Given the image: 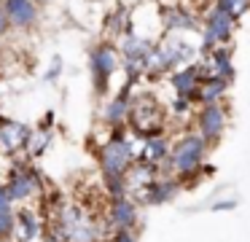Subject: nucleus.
<instances>
[{
	"mask_svg": "<svg viewBox=\"0 0 250 242\" xmlns=\"http://www.w3.org/2000/svg\"><path fill=\"white\" fill-rule=\"evenodd\" d=\"M207 148L210 145L199 137L196 132H183L172 145H169V156L159 172L162 175H172L180 186H194L199 177L210 175V167L205 164L207 159Z\"/></svg>",
	"mask_w": 250,
	"mask_h": 242,
	"instance_id": "obj_1",
	"label": "nucleus"
},
{
	"mask_svg": "<svg viewBox=\"0 0 250 242\" xmlns=\"http://www.w3.org/2000/svg\"><path fill=\"white\" fill-rule=\"evenodd\" d=\"M54 226L62 231L65 242H103L108 240V234H113L110 226L105 223V218L100 220L97 215H92L89 210H83L76 202L73 204L67 202L57 210Z\"/></svg>",
	"mask_w": 250,
	"mask_h": 242,
	"instance_id": "obj_2",
	"label": "nucleus"
},
{
	"mask_svg": "<svg viewBox=\"0 0 250 242\" xmlns=\"http://www.w3.org/2000/svg\"><path fill=\"white\" fill-rule=\"evenodd\" d=\"M129 132L137 137H153V134H162L167 127V118H164V108L162 102L153 94H137L129 97Z\"/></svg>",
	"mask_w": 250,
	"mask_h": 242,
	"instance_id": "obj_3",
	"label": "nucleus"
},
{
	"mask_svg": "<svg viewBox=\"0 0 250 242\" xmlns=\"http://www.w3.org/2000/svg\"><path fill=\"white\" fill-rule=\"evenodd\" d=\"M199 22H202V46H199V54H207V51H212L215 46H229V43H231L237 19H234L231 14H226L221 5L210 3L205 8V14L199 16Z\"/></svg>",
	"mask_w": 250,
	"mask_h": 242,
	"instance_id": "obj_4",
	"label": "nucleus"
},
{
	"mask_svg": "<svg viewBox=\"0 0 250 242\" xmlns=\"http://www.w3.org/2000/svg\"><path fill=\"white\" fill-rule=\"evenodd\" d=\"M89 70H92V81H94V91L97 97L108 94L110 78L116 75V70H121V54L110 41H103L89 51Z\"/></svg>",
	"mask_w": 250,
	"mask_h": 242,
	"instance_id": "obj_5",
	"label": "nucleus"
},
{
	"mask_svg": "<svg viewBox=\"0 0 250 242\" xmlns=\"http://www.w3.org/2000/svg\"><path fill=\"white\" fill-rule=\"evenodd\" d=\"M194 127L196 134L205 140L207 145H215L218 140L223 137L229 127V110L223 102H207V105H199V110L194 113Z\"/></svg>",
	"mask_w": 250,
	"mask_h": 242,
	"instance_id": "obj_6",
	"label": "nucleus"
},
{
	"mask_svg": "<svg viewBox=\"0 0 250 242\" xmlns=\"http://www.w3.org/2000/svg\"><path fill=\"white\" fill-rule=\"evenodd\" d=\"M6 194L11 202H24V199L30 197H38L41 191H43V183H41L38 177V170L30 164H17L11 172V177H8L6 186Z\"/></svg>",
	"mask_w": 250,
	"mask_h": 242,
	"instance_id": "obj_7",
	"label": "nucleus"
},
{
	"mask_svg": "<svg viewBox=\"0 0 250 242\" xmlns=\"http://www.w3.org/2000/svg\"><path fill=\"white\" fill-rule=\"evenodd\" d=\"M202 78H221L231 84L237 70H234V57H231V46H215L212 51L202 54V59L196 62Z\"/></svg>",
	"mask_w": 250,
	"mask_h": 242,
	"instance_id": "obj_8",
	"label": "nucleus"
},
{
	"mask_svg": "<svg viewBox=\"0 0 250 242\" xmlns=\"http://www.w3.org/2000/svg\"><path fill=\"white\" fill-rule=\"evenodd\" d=\"M159 19H162V30L164 32H194L199 30V16L183 3H169L159 8Z\"/></svg>",
	"mask_w": 250,
	"mask_h": 242,
	"instance_id": "obj_9",
	"label": "nucleus"
},
{
	"mask_svg": "<svg viewBox=\"0 0 250 242\" xmlns=\"http://www.w3.org/2000/svg\"><path fill=\"white\" fill-rule=\"evenodd\" d=\"M105 223L110 226V231H116V229H135L137 226V202L132 197L110 199L108 213H105Z\"/></svg>",
	"mask_w": 250,
	"mask_h": 242,
	"instance_id": "obj_10",
	"label": "nucleus"
},
{
	"mask_svg": "<svg viewBox=\"0 0 250 242\" xmlns=\"http://www.w3.org/2000/svg\"><path fill=\"white\" fill-rule=\"evenodd\" d=\"M180 183L175 180L172 175H159L156 180L151 183V186L146 188V191H140L137 194V202L140 204H151V207H156V204H167V202H172L175 197H178V191H180Z\"/></svg>",
	"mask_w": 250,
	"mask_h": 242,
	"instance_id": "obj_11",
	"label": "nucleus"
},
{
	"mask_svg": "<svg viewBox=\"0 0 250 242\" xmlns=\"http://www.w3.org/2000/svg\"><path fill=\"white\" fill-rule=\"evenodd\" d=\"M162 175L156 164H148L143 159H135L129 164V170L124 172V186H126V197H137L140 191H146L156 177Z\"/></svg>",
	"mask_w": 250,
	"mask_h": 242,
	"instance_id": "obj_12",
	"label": "nucleus"
},
{
	"mask_svg": "<svg viewBox=\"0 0 250 242\" xmlns=\"http://www.w3.org/2000/svg\"><path fill=\"white\" fill-rule=\"evenodd\" d=\"M0 3L8 14L11 30H33L38 24L41 5H35L33 0H0Z\"/></svg>",
	"mask_w": 250,
	"mask_h": 242,
	"instance_id": "obj_13",
	"label": "nucleus"
},
{
	"mask_svg": "<svg viewBox=\"0 0 250 242\" xmlns=\"http://www.w3.org/2000/svg\"><path fill=\"white\" fill-rule=\"evenodd\" d=\"M30 132L33 129L27 124L17 121V118H6L0 116V145L8 151V154H17V151H24L30 140Z\"/></svg>",
	"mask_w": 250,
	"mask_h": 242,
	"instance_id": "obj_14",
	"label": "nucleus"
},
{
	"mask_svg": "<svg viewBox=\"0 0 250 242\" xmlns=\"http://www.w3.org/2000/svg\"><path fill=\"white\" fill-rule=\"evenodd\" d=\"M199 84H202V75H199L196 62L183 65V67H175L172 73H169V86H172L175 97H188V100H194Z\"/></svg>",
	"mask_w": 250,
	"mask_h": 242,
	"instance_id": "obj_15",
	"label": "nucleus"
},
{
	"mask_svg": "<svg viewBox=\"0 0 250 242\" xmlns=\"http://www.w3.org/2000/svg\"><path fill=\"white\" fill-rule=\"evenodd\" d=\"M132 86L129 81H124V86H121V91L113 97V100L108 102V105L103 108V121L108 124L110 129L116 127H126V116H129V97H132Z\"/></svg>",
	"mask_w": 250,
	"mask_h": 242,
	"instance_id": "obj_16",
	"label": "nucleus"
},
{
	"mask_svg": "<svg viewBox=\"0 0 250 242\" xmlns=\"http://www.w3.org/2000/svg\"><path fill=\"white\" fill-rule=\"evenodd\" d=\"M169 145H172V140L167 137V134H153V137H143L140 140V154H137V159L148 161V164H156L162 167L164 161H167L169 156Z\"/></svg>",
	"mask_w": 250,
	"mask_h": 242,
	"instance_id": "obj_17",
	"label": "nucleus"
},
{
	"mask_svg": "<svg viewBox=\"0 0 250 242\" xmlns=\"http://www.w3.org/2000/svg\"><path fill=\"white\" fill-rule=\"evenodd\" d=\"M43 231V223H41L38 213L35 210H19L17 213V223H14V237L17 242H35Z\"/></svg>",
	"mask_w": 250,
	"mask_h": 242,
	"instance_id": "obj_18",
	"label": "nucleus"
},
{
	"mask_svg": "<svg viewBox=\"0 0 250 242\" xmlns=\"http://www.w3.org/2000/svg\"><path fill=\"white\" fill-rule=\"evenodd\" d=\"M153 41H146V38L135 35V32H124V35L119 38V54L124 59H146V54L151 51Z\"/></svg>",
	"mask_w": 250,
	"mask_h": 242,
	"instance_id": "obj_19",
	"label": "nucleus"
},
{
	"mask_svg": "<svg viewBox=\"0 0 250 242\" xmlns=\"http://www.w3.org/2000/svg\"><path fill=\"white\" fill-rule=\"evenodd\" d=\"M229 91V81H221V78H202L199 89L194 94V102L196 105H207V102H223Z\"/></svg>",
	"mask_w": 250,
	"mask_h": 242,
	"instance_id": "obj_20",
	"label": "nucleus"
},
{
	"mask_svg": "<svg viewBox=\"0 0 250 242\" xmlns=\"http://www.w3.org/2000/svg\"><path fill=\"white\" fill-rule=\"evenodd\" d=\"M49 143H51V129L38 127V129L30 132V140H27V145H24V154L27 156H41L46 148H49Z\"/></svg>",
	"mask_w": 250,
	"mask_h": 242,
	"instance_id": "obj_21",
	"label": "nucleus"
},
{
	"mask_svg": "<svg viewBox=\"0 0 250 242\" xmlns=\"http://www.w3.org/2000/svg\"><path fill=\"white\" fill-rule=\"evenodd\" d=\"M14 223H17L14 204L0 207V240H11V237H14Z\"/></svg>",
	"mask_w": 250,
	"mask_h": 242,
	"instance_id": "obj_22",
	"label": "nucleus"
},
{
	"mask_svg": "<svg viewBox=\"0 0 250 242\" xmlns=\"http://www.w3.org/2000/svg\"><path fill=\"white\" fill-rule=\"evenodd\" d=\"M212 3L221 5V8L226 11V14H231L237 22L242 19V16L248 14V11H250V0H212Z\"/></svg>",
	"mask_w": 250,
	"mask_h": 242,
	"instance_id": "obj_23",
	"label": "nucleus"
},
{
	"mask_svg": "<svg viewBox=\"0 0 250 242\" xmlns=\"http://www.w3.org/2000/svg\"><path fill=\"white\" fill-rule=\"evenodd\" d=\"M121 70H124V75H126V81H129V84H137V81L146 75L143 59H124V57H121Z\"/></svg>",
	"mask_w": 250,
	"mask_h": 242,
	"instance_id": "obj_24",
	"label": "nucleus"
},
{
	"mask_svg": "<svg viewBox=\"0 0 250 242\" xmlns=\"http://www.w3.org/2000/svg\"><path fill=\"white\" fill-rule=\"evenodd\" d=\"M194 100H188V97H175L172 105H169V113L172 116H180V118H191L194 116Z\"/></svg>",
	"mask_w": 250,
	"mask_h": 242,
	"instance_id": "obj_25",
	"label": "nucleus"
},
{
	"mask_svg": "<svg viewBox=\"0 0 250 242\" xmlns=\"http://www.w3.org/2000/svg\"><path fill=\"white\" fill-rule=\"evenodd\" d=\"M108 240L110 242H140V240H137V231L135 229H116Z\"/></svg>",
	"mask_w": 250,
	"mask_h": 242,
	"instance_id": "obj_26",
	"label": "nucleus"
},
{
	"mask_svg": "<svg viewBox=\"0 0 250 242\" xmlns=\"http://www.w3.org/2000/svg\"><path fill=\"white\" fill-rule=\"evenodd\" d=\"M62 73V57H54L51 59V67L46 70V81H57Z\"/></svg>",
	"mask_w": 250,
	"mask_h": 242,
	"instance_id": "obj_27",
	"label": "nucleus"
},
{
	"mask_svg": "<svg viewBox=\"0 0 250 242\" xmlns=\"http://www.w3.org/2000/svg\"><path fill=\"white\" fill-rule=\"evenodd\" d=\"M237 207V199H221V202H212V210L215 213H223V210H234Z\"/></svg>",
	"mask_w": 250,
	"mask_h": 242,
	"instance_id": "obj_28",
	"label": "nucleus"
},
{
	"mask_svg": "<svg viewBox=\"0 0 250 242\" xmlns=\"http://www.w3.org/2000/svg\"><path fill=\"white\" fill-rule=\"evenodd\" d=\"M8 30H11V22H8V14H6V8H3V3H0V38L6 35Z\"/></svg>",
	"mask_w": 250,
	"mask_h": 242,
	"instance_id": "obj_29",
	"label": "nucleus"
},
{
	"mask_svg": "<svg viewBox=\"0 0 250 242\" xmlns=\"http://www.w3.org/2000/svg\"><path fill=\"white\" fill-rule=\"evenodd\" d=\"M35 5H46V3H51V0H33Z\"/></svg>",
	"mask_w": 250,
	"mask_h": 242,
	"instance_id": "obj_30",
	"label": "nucleus"
},
{
	"mask_svg": "<svg viewBox=\"0 0 250 242\" xmlns=\"http://www.w3.org/2000/svg\"><path fill=\"white\" fill-rule=\"evenodd\" d=\"M0 59H3V46H0Z\"/></svg>",
	"mask_w": 250,
	"mask_h": 242,
	"instance_id": "obj_31",
	"label": "nucleus"
}]
</instances>
